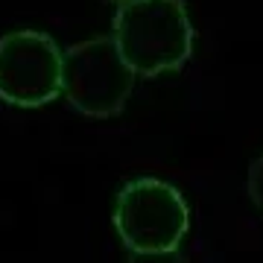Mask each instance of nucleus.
I'll use <instances>...</instances> for the list:
<instances>
[{
    "instance_id": "obj_1",
    "label": "nucleus",
    "mask_w": 263,
    "mask_h": 263,
    "mask_svg": "<svg viewBox=\"0 0 263 263\" xmlns=\"http://www.w3.org/2000/svg\"><path fill=\"white\" fill-rule=\"evenodd\" d=\"M111 38L135 76L179 70L193 50V24L181 0H135L117 6Z\"/></svg>"
},
{
    "instance_id": "obj_2",
    "label": "nucleus",
    "mask_w": 263,
    "mask_h": 263,
    "mask_svg": "<svg viewBox=\"0 0 263 263\" xmlns=\"http://www.w3.org/2000/svg\"><path fill=\"white\" fill-rule=\"evenodd\" d=\"M114 231L132 254L179 252L190 211L179 190L161 179H135L114 199Z\"/></svg>"
},
{
    "instance_id": "obj_3",
    "label": "nucleus",
    "mask_w": 263,
    "mask_h": 263,
    "mask_svg": "<svg viewBox=\"0 0 263 263\" xmlns=\"http://www.w3.org/2000/svg\"><path fill=\"white\" fill-rule=\"evenodd\" d=\"M135 70L111 35H97L65 50L62 97L85 117H114L132 94Z\"/></svg>"
},
{
    "instance_id": "obj_4",
    "label": "nucleus",
    "mask_w": 263,
    "mask_h": 263,
    "mask_svg": "<svg viewBox=\"0 0 263 263\" xmlns=\"http://www.w3.org/2000/svg\"><path fill=\"white\" fill-rule=\"evenodd\" d=\"M65 50L41 29H12L0 35V100L38 108L62 94Z\"/></svg>"
},
{
    "instance_id": "obj_5",
    "label": "nucleus",
    "mask_w": 263,
    "mask_h": 263,
    "mask_svg": "<svg viewBox=\"0 0 263 263\" xmlns=\"http://www.w3.org/2000/svg\"><path fill=\"white\" fill-rule=\"evenodd\" d=\"M249 193H252V199L263 208V155L254 161L252 173H249Z\"/></svg>"
},
{
    "instance_id": "obj_6",
    "label": "nucleus",
    "mask_w": 263,
    "mask_h": 263,
    "mask_svg": "<svg viewBox=\"0 0 263 263\" xmlns=\"http://www.w3.org/2000/svg\"><path fill=\"white\" fill-rule=\"evenodd\" d=\"M129 263H187L179 252H161V254H132Z\"/></svg>"
},
{
    "instance_id": "obj_7",
    "label": "nucleus",
    "mask_w": 263,
    "mask_h": 263,
    "mask_svg": "<svg viewBox=\"0 0 263 263\" xmlns=\"http://www.w3.org/2000/svg\"><path fill=\"white\" fill-rule=\"evenodd\" d=\"M108 3H114V6H126V3H135V0H108Z\"/></svg>"
}]
</instances>
